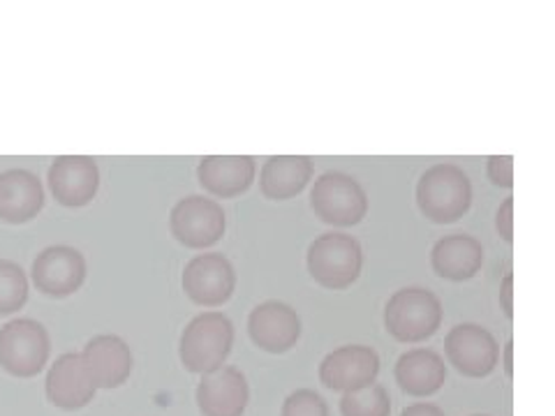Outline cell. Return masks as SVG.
Returning <instances> with one entry per match:
<instances>
[{
    "mask_svg": "<svg viewBox=\"0 0 555 416\" xmlns=\"http://www.w3.org/2000/svg\"><path fill=\"white\" fill-rule=\"evenodd\" d=\"M257 165L250 155H206L197 167V179L208 195L232 199L253 185Z\"/></svg>",
    "mask_w": 555,
    "mask_h": 416,
    "instance_id": "cell-18",
    "label": "cell"
},
{
    "mask_svg": "<svg viewBox=\"0 0 555 416\" xmlns=\"http://www.w3.org/2000/svg\"><path fill=\"white\" fill-rule=\"evenodd\" d=\"M28 291L26 271L12 259H0V317L20 312L28 301Z\"/></svg>",
    "mask_w": 555,
    "mask_h": 416,
    "instance_id": "cell-22",
    "label": "cell"
},
{
    "mask_svg": "<svg viewBox=\"0 0 555 416\" xmlns=\"http://www.w3.org/2000/svg\"><path fill=\"white\" fill-rule=\"evenodd\" d=\"M401 416H447L438 405L433 403H414V405H408Z\"/></svg>",
    "mask_w": 555,
    "mask_h": 416,
    "instance_id": "cell-28",
    "label": "cell"
},
{
    "mask_svg": "<svg viewBox=\"0 0 555 416\" xmlns=\"http://www.w3.org/2000/svg\"><path fill=\"white\" fill-rule=\"evenodd\" d=\"M44 208V187L38 173L8 169L0 173V222L26 224Z\"/></svg>",
    "mask_w": 555,
    "mask_h": 416,
    "instance_id": "cell-17",
    "label": "cell"
},
{
    "mask_svg": "<svg viewBox=\"0 0 555 416\" xmlns=\"http://www.w3.org/2000/svg\"><path fill=\"white\" fill-rule=\"evenodd\" d=\"M234 324L228 315L218 310L202 312L190 322L179 342V356L185 370L195 375H206L224 366L232 354Z\"/></svg>",
    "mask_w": 555,
    "mask_h": 416,
    "instance_id": "cell-1",
    "label": "cell"
},
{
    "mask_svg": "<svg viewBox=\"0 0 555 416\" xmlns=\"http://www.w3.org/2000/svg\"><path fill=\"white\" fill-rule=\"evenodd\" d=\"M44 391L51 405L65 412H75L93 401L98 387L83 356L77 352H67L61 354L54 361V366L49 368Z\"/></svg>",
    "mask_w": 555,
    "mask_h": 416,
    "instance_id": "cell-13",
    "label": "cell"
},
{
    "mask_svg": "<svg viewBox=\"0 0 555 416\" xmlns=\"http://www.w3.org/2000/svg\"><path fill=\"white\" fill-rule=\"evenodd\" d=\"M430 264L444 281H470L483 264V248L470 234H449L433 246Z\"/></svg>",
    "mask_w": 555,
    "mask_h": 416,
    "instance_id": "cell-19",
    "label": "cell"
},
{
    "mask_svg": "<svg viewBox=\"0 0 555 416\" xmlns=\"http://www.w3.org/2000/svg\"><path fill=\"white\" fill-rule=\"evenodd\" d=\"M444 352L451 366L465 377H486L498 366L500 347L489 328L479 324H459L444 338Z\"/></svg>",
    "mask_w": 555,
    "mask_h": 416,
    "instance_id": "cell-10",
    "label": "cell"
},
{
    "mask_svg": "<svg viewBox=\"0 0 555 416\" xmlns=\"http://www.w3.org/2000/svg\"><path fill=\"white\" fill-rule=\"evenodd\" d=\"M81 356L86 366H89L98 389L124 387L134 368V359L128 342L114 334L91 338L86 342Z\"/></svg>",
    "mask_w": 555,
    "mask_h": 416,
    "instance_id": "cell-16",
    "label": "cell"
},
{
    "mask_svg": "<svg viewBox=\"0 0 555 416\" xmlns=\"http://www.w3.org/2000/svg\"><path fill=\"white\" fill-rule=\"evenodd\" d=\"M195 395L202 416H243L250 403V387L238 368L222 366L202 375Z\"/></svg>",
    "mask_w": 555,
    "mask_h": 416,
    "instance_id": "cell-15",
    "label": "cell"
},
{
    "mask_svg": "<svg viewBox=\"0 0 555 416\" xmlns=\"http://www.w3.org/2000/svg\"><path fill=\"white\" fill-rule=\"evenodd\" d=\"M473 416H489V414H473Z\"/></svg>",
    "mask_w": 555,
    "mask_h": 416,
    "instance_id": "cell-30",
    "label": "cell"
},
{
    "mask_svg": "<svg viewBox=\"0 0 555 416\" xmlns=\"http://www.w3.org/2000/svg\"><path fill=\"white\" fill-rule=\"evenodd\" d=\"M47 183L65 208L89 206L100 190V169L89 155H61L49 167Z\"/></svg>",
    "mask_w": 555,
    "mask_h": 416,
    "instance_id": "cell-11",
    "label": "cell"
},
{
    "mask_svg": "<svg viewBox=\"0 0 555 416\" xmlns=\"http://www.w3.org/2000/svg\"><path fill=\"white\" fill-rule=\"evenodd\" d=\"M442 324V301L422 287L398 289L385 308V326L398 342H422Z\"/></svg>",
    "mask_w": 555,
    "mask_h": 416,
    "instance_id": "cell-4",
    "label": "cell"
},
{
    "mask_svg": "<svg viewBox=\"0 0 555 416\" xmlns=\"http://www.w3.org/2000/svg\"><path fill=\"white\" fill-rule=\"evenodd\" d=\"M379 375V356L369 344H345L328 352L320 363V379L332 391H354L375 385Z\"/></svg>",
    "mask_w": 555,
    "mask_h": 416,
    "instance_id": "cell-12",
    "label": "cell"
},
{
    "mask_svg": "<svg viewBox=\"0 0 555 416\" xmlns=\"http://www.w3.org/2000/svg\"><path fill=\"white\" fill-rule=\"evenodd\" d=\"M169 230L181 246L204 250L218 243L228 230L222 206L216 199L190 195L179 199L169 213Z\"/></svg>",
    "mask_w": 555,
    "mask_h": 416,
    "instance_id": "cell-7",
    "label": "cell"
},
{
    "mask_svg": "<svg viewBox=\"0 0 555 416\" xmlns=\"http://www.w3.org/2000/svg\"><path fill=\"white\" fill-rule=\"evenodd\" d=\"M343 416H389L391 395L382 385H369L354 391H347L340 398Z\"/></svg>",
    "mask_w": 555,
    "mask_h": 416,
    "instance_id": "cell-23",
    "label": "cell"
},
{
    "mask_svg": "<svg viewBox=\"0 0 555 416\" xmlns=\"http://www.w3.org/2000/svg\"><path fill=\"white\" fill-rule=\"evenodd\" d=\"M281 416H328V407L318 391L297 389L285 398Z\"/></svg>",
    "mask_w": 555,
    "mask_h": 416,
    "instance_id": "cell-24",
    "label": "cell"
},
{
    "mask_svg": "<svg viewBox=\"0 0 555 416\" xmlns=\"http://www.w3.org/2000/svg\"><path fill=\"white\" fill-rule=\"evenodd\" d=\"M306 262L312 281L326 289H345L359 281L363 252L354 236L328 232L310 243Z\"/></svg>",
    "mask_w": 555,
    "mask_h": 416,
    "instance_id": "cell-3",
    "label": "cell"
},
{
    "mask_svg": "<svg viewBox=\"0 0 555 416\" xmlns=\"http://www.w3.org/2000/svg\"><path fill=\"white\" fill-rule=\"evenodd\" d=\"M393 375L398 387L408 395L428 398L444 387L447 366L438 352L426 350V347H416V350L401 354V359L396 361Z\"/></svg>",
    "mask_w": 555,
    "mask_h": 416,
    "instance_id": "cell-20",
    "label": "cell"
},
{
    "mask_svg": "<svg viewBox=\"0 0 555 416\" xmlns=\"http://www.w3.org/2000/svg\"><path fill=\"white\" fill-rule=\"evenodd\" d=\"M495 227H498L500 236L505 238L507 243L514 240V197H507L505 202H502V206L498 208Z\"/></svg>",
    "mask_w": 555,
    "mask_h": 416,
    "instance_id": "cell-26",
    "label": "cell"
},
{
    "mask_svg": "<svg viewBox=\"0 0 555 416\" xmlns=\"http://www.w3.org/2000/svg\"><path fill=\"white\" fill-rule=\"evenodd\" d=\"M310 206L315 216L336 227H352L369 213L366 190L343 171H326L310 190Z\"/></svg>",
    "mask_w": 555,
    "mask_h": 416,
    "instance_id": "cell-6",
    "label": "cell"
},
{
    "mask_svg": "<svg viewBox=\"0 0 555 416\" xmlns=\"http://www.w3.org/2000/svg\"><path fill=\"white\" fill-rule=\"evenodd\" d=\"M486 173L493 185L512 187L514 185V158L512 155H491L486 162Z\"/></svg>",
    "mask_w": 555,
    "mask_h": 416,
    "instance_id": "cell-25",
    "label": "cell"
},
{
    "mask_svg": "<svg viewBox=\"0 0 555 416\" xmlns=\"http://www.w3.org/2000/svg\"><path fill=\"white\" fill-rule=\"evenodd\" d=\"M248 332L259 350L285 354L301 338V320L292 306L283 301H264L250 312Z\"/></svg>",
    "mask_w": 555,
    "mask_h": 416,
    "instance_id": "cell-14",
    "label": "cell"
},
{
    "mask_svg": "<svg viewBox=\"0 0 555 416\" xmlns=\"http://www.w3.org/2000/svg\"><path fill=\"white\" fill-rule=\"evenodd\" d=\"M416 204L430 222H456L470 211L473 183L456 165H433L416 183Z\"/></svg>",
    "mask_w": 555,
    "mask_h": 416,
    "instance_id": "cell-2",
    "label": "cell"
},
{
    "mask_svg": "<svg viewBox=\"0 0 555 416\" xmlns=\"http://www.w3.org/2000/svg\"><path fill=\"white\" fill-rule=\"evenodd\" d=\"M51 354V338L44 324L20 317L0 328V368L8 375L30 379L40 375Z\"/></svg>",
    "mask_w": 555,
    "mask_h": 416,
    "instance_id": "cell-5",
    "label": "cell"
},
{
    "mask_svg": "<svg viewBox=\"0 0 555 416\" xmlns=\"http://www.w3.org/2000/svg\"><path fill=\"white\" fill-rule=\"evenodd\" d=\"M312 179V160L306 155H273L259 173L262 195L275 202L297 197Z\"/></svg>",
    "mask_w": 555,
    "mask_h": 416,
    "instance_id": "cell-21",
    "label": "cell"
},
{
    "mask_svg": "<svg viewBox=\"0 0 555 416\" xmlns=\"http://www.w3.org/2000/svg\"><path fill=\"white\" fill-rule=\"evenodd\" d=\"M181 283L190 301L204 308H218L232 299L236 287V273L224 255L204 252L185 264Z\"/></svg>",
    "mask_w": 555,
    "mask_h": 416,
    "instance_id": "cell-8",
    "label": "cell"
},
{
    "mask_svg": "<svg viewBox=\"0 0 555 416\" xmlns=\"http://www.w3.org/2000/svg\"><path fill=\"white\" fill-rule=\"evenodd\" d=\"M512 285H514V275L507 273L500 283V306H502V310H505V315L509 320L514 317V289H512Z\"/></svg>",
    "mask_w": 555,
    "mask_h": 416,
    "instance_id": "cell-27",
    "label": "cell"
},
{
    "mask_svg": "<svg viewBox=\"0 0 555 416\" xmlns=\"http://www.w3.org/2000/svg\"><path fill=\"white\" fill-rule=\"evenodd\" d=\"M33 285L49 299H67L86 281V259L73 246H49L35 257Z\"/></svg>",
    "mask_w": 555,
    "mask_h": 416,
    "instance_id": "cell-9",
    "label": "cell"
},
{
    "mask_svg": "<svg viewBox=\"0 0 555 416\" xmlns=\"http://www.w3.org/2000/svg\"><path fill=\"white\" fill-rule=\"evenodd\" d=\"M512 350H514V340H507V344H505V373H507V377H512L514 375V363H512Z\"/></svg>",
    "mask_w": 555,
    "mask_h": 416,
    "instance_id": "cell-29",
    "label": "cell"
}]
</instances>
